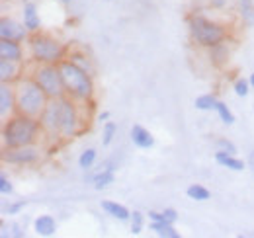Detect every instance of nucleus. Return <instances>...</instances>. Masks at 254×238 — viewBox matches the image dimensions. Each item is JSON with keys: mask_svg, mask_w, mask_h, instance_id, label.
Wrapping results in <instances>:
<instances>
[{"mask_svg": "<svg viewBox=\"0 0 254 238\" xmlns=\"http://www.w3.org/2000/svg\"><path fill=\"white\" fill-rule=\"evenodd\" d=\"M94 162H96V150L94 149H86L82 154H80V158H78V166H80L82 170L92 168Z\"/></svg>", "mask_w": 254, "mask_h": 238, "instance_id": "a878e982", "label": "nucleus"}, {"mask_svg": "<svg viewBox=\"0 0 254 238\" xmlns=\"http://www.w3.org/2000/svg\"><path fill=\"white\" fill-rule=\"evenodd\" d=\"M100 207L104 209L108 215H112L114 219H120V221H131V213L127 211V207L120 205V203H116V201H108V199H104V201L100 203Z\"/></svg>", "mask_w": 254, "mask_h": 238, "instance_id": "a211bd4d", "label": "nucleus"}, {"mask_svg": "<svg viewBox=\"0 0 254 238\" xmlns=\"http://www.w3.org/2000/svg\"><path fill=\"white\" fill-rule=\"evenodd\" d=\"M41 123L37 118L16 114L10 119H6L2 127V145L4 149H18V147H28L33 145L39 137Z\"/></svg>", "mask_w": 254, "mask_h": 238, "instance_id": "f257e3e1", "label": "nucleus"}, {"mask_svg": "<svg viewBox=\"0 0 254 238\" xmlns=\"http://www.w3.org/2000/svg\"><path fill=\"white\" fill-rule=\"evenodd\" d=\"M33 80L43 88L49 100H57L66 96L64 92L63 74L59 70V62H39L33 68Z\"/></svg>", "mask_w": 254, "mask_h": 238, "instance_id": "39448f33", "label": "nucleus"}, {"mask_svg": "<svg viewBox=\"0 0 254 238\" xmlns=\"http://www.w3.org/2000/svg\"><path fill=\"white\" fill-rule=\"evenodd\" d=\"M249 166H251V170L254 172V150L249 154Z\"/></svg>", "mask_w": 254, "mask_h": 238, "instance_id": "c9c22d12", "label": "nucleus"}, {"mask_svg": "<svg viewBox=\"0 0 254 238\" xmlns=\"http://www.w3.org/2000/svg\"><path fill=\"white\" fill-rule=\"evenodd\" d=\"M39 123H41V131L47 137L61 135V98L47 102L43 114L39 116Z\"/></svg>", "mask_w": 254, "mask_h": 238, "instance_id": "6e6552de", "label": "nucleus"}, {"mask_svg": "<svg viewBox=\"0 0 254 238\" xmlns=\"http://www.w3.org/2000/svg\"><path fill=\"white\" fill-rule=\"evenodd\" d=\"M20 62L22 60L0 59V82H14L20 76Z\"/></svg>", "mask_w": 254, "mask_h": 238, "instance_id": "4468645a", "label": "nucleus"}, {"mask_svg": "<svg viewBox=\"0 0 254 238\" xmlns=\"http://www.w3.org/2000/svg\"><path fill=\"white\" fill-rule=\"evenodd\" d=\"M116 129H118V125L114 121H106L104 123V133H102V145L104 147H110L112 145L114 135H116Z\"/></svg>", "mask_w": 254, "mask_h": 238, "instance_id": "5701e85b", "label": "nucleus"}, {"mask_svg": "<svg viewBox=\"0 0 254 238\" xmlns=\"http://www.w3.org/2000/svg\"><path fill=\"white\" fill-rule=\"evenodd\" d=\"M22 57H24V49H22L20 41H12V39H0V59L22 60Z\"/></svg>", "mask_w": 254, "mask_h": 238, "instance_id": "f8f14e48", "label": "nucleus"}, {"mask_svg": "<svg viewBox=\"0 0 254 238\" xmlns=\"http://www.w3.org/2000/svg\"><path fill=\"white\" fill-rule=\"evenodd\" d=\"M33 231L39 235V237H53L55 231H57V223L51 215H39L33 223Z\"/></svg>", "mask_w": 254, "mask_h": 238, "instance_id": "2eb2a0df", "label": "nucleus"}, {"mask_svg": "<svg viewBox=\"0 0 254 238\" xmlns=\"http://www.w3.org/2000/svg\"><path fill=\"white\" fill-rule=\"evenodd\" d=\"M106 2H110V0H106Z\"/></svg>", "mask_w": 254, "mask_h": 238, "instance_id": "ea45409f", "label": "nucleus"}, {"mask_svg": "<svg viewBox=\"0 0 254 238\" xmlns=\"http://www.w3.org/2000/svg\"><path fill=\"white\" fill-rule=\"evenodd\" d=\"M162 213H164V219H166V223H172V225L176 223V219H178V213H176L174 209H164Z\"/></svg>", "mask_w": 254, "mask_h": 238, "instance_id": "473e14b6", "label": "nucleus"}, {"mask_svg": "<svg viewBox=\"0 0 254 238\" xmlns=\"http://www.w3.org/2000/svg\"><path fill=\"white\" fill-rule=\"evenodd\" d=\"M215 160L221 164L223 168H229V170H235V172L245 170V162H243L241 158H237L235 154H229V152L217 150V152H215Z\"/></svg>", "mask_w": 254, "mask_h": 238, "instance_id": "dca6fc26", "label": "nucleus"}, {"mask_svg": "<svg viewBox=\"0 0 254 238\" xmlns=\"http://www.w3.org/2000/svg\"><path fill=\"white\" fill-rule=\"evenodd\" d=\"M151 231H155L162 238H180L178 231L172 227V223H159V221H151Z\"/></svg>", "mask_w": 254, "mask_h": 238, "instance_id": "aec40b11", "label": "nucleus"}, {"mask_svg": "<svg viewBox=\"0 0 254 238\" xmlns=\"http://www.w3.org/2000/svg\"><path fill=\"white\" fill-rule=\"evenodd\" d=\"M16 112V88L10 82L0 84V118L6 121L8 114Z\"/></svg>", "mask_w": 254, "mask_h": 238, "instance_id": "9b49d317", "label": "nucleus"}, {"mask_svg": "<svg viewBox=\"0 0 254 238\" xmlns=\"http://www.w3.org/2000/svg\"><path fill=\"white\" fill-rule=\"evenodd\" d=\"M92 183H94V189H104L108 187L110 183H114V170L110 168H100L92 176Z\"/></svg>", "mask_w": 254, "mask_h": 238, "instance_id": "6ab92c4d", "label": "nucleus"}, {"mask_svg": "<svg viewBox=\"0 0 254 238\" xmlns=\"http://www.w3.org/2000/svg\"><path fill=\"white\" fill-rule=\"evenodd\" d=\"M80 129V116L72 102V98L63 96L61 98V137L72 139Z\"/></svg>", "mask_w": 254, "mask_h": 238, "instance_id": "0eeeda50", "label": "nucleus"}, {"mask_svg": "<svg viewBox=\"0 0 254 238\" xmlns=\"http://www.w3.org/2000/svg\"><path fill=\"white\" fill-rule=\"evenodd\" d=\"M68 60H72L74 64H78L80 68H84L86 72H94V68H92V64H90V60L86 59V55H82V53H76V51H72L70 55H68Z\"/></svg>", "mask_w": 254, "mask_h": 238, "instance_id": "393cba45", "label": "nucleus"}, {"mask_svg": "<svg viewBox=\"0 0 254 238\" xmlns=\"http://www.w3.org/2000/svg\"><path fill=\"white\" fill-rule=\"evenodd\" d=\"M141 231H143V213L133 211L131 213V233L133 235H139Z\"/></svg>", "mask_w": 254, "mask_h": 238, "instance_id": "cd10ccee", "label": "nucleus"}, {"mask_svg": "<svg viewBox=\"0 0 254 238\" xmlns=\"http://www.w3.org/2000/svg\"><path fill=\"white\" fill-rule=\"evenodd\" d=\"M12 191H14V187H12L10 179L2 174V176H0V193H2V195H10Z\"/></svg>", "mask_w": 254, "mask_h": 238, "instance_id": "7c9ffc66", "label": "nucleus"}, {"mask_svg": "<svg viewBox=\"0 0 254 238\" xmlns=\"http://www.w3.org/2000/svg\"><path fill=\"white\" fill-rule=\"evenodd\" d=\"M235 94L237 96H241V98H245L247 94H249V88H251V82L249 80H245V78H239L237 82H235Z\"/></svg>", "mask_w": 254, "mask_h": 238, "instance_id": "c756f323", "label": "nucleus"}, {"mask_svg": "<svg viewBox=\"0 0 254 238\" xmlns=\"http://www.w3.org/2000/svg\"><path fill=\"white\" fill-rule=\"evenodd\" d=\"M30 53L35 62H61L64 55V47L51 35L33 33L30 37Z\"/></svg>", "mask_w": 254, "mask_h": 238, "instance_id": "423d86ee", "label": "nucleus"}, {"mask_svg": "<svg viewBox=\"0 0 254 238\" xmlns=\"http://www.w3.org/2000/svg\"><path fill=\"white\" fill-rule=\"evenodd\" d=\"M28 205V201L26 199H22V201H18V203H12V205H8L6 207V213H10V215H16V213H20V209H24Z\"/></svg>", "mask_w": 254, "mask_h": 238, "instance_id": "2f4dec72", "label": "nucleus"}, {"mask_svg": "<svg viewBox=\"0 0 254 238\" xmlns=\"http://www.w3.org/2000/svg\"><path fill=\"white\" fill-rule=\"evenodd\" d=\"M149 217H151V221L166 223V219H164V213H159V211H151V213H149Z\"/></svg>", "mask_w": 254, "mask_h": 238, "instance_id": "72a5a7b5", "label": "nucleus"}, {"mask_svg": "<svg viewBox=\"0 0 254 238\" xmlns=\"http://www.w3.org/2000/svg\"><path fill=\"white\" fill-rule=\"evenodd\" d=\"M211 60H213L215 64H223V62L227 60V51H225V45H223V43L211 47Z\"/></svg>", "mask_w": 254, "mask_h": 238, "instance_id": "bb28decb", "label": "nucleus"}, {"mask_svg": "<svg viewBox=\"0 0 254 238\" xmlns=\"http://www.w3.org/2000/svg\"><path fill=\"white\" fill-rule=\"evenodd\" d=\"M110 118V114L108 112H104V114H100V121H106V119Z\"/></svg>", "mask_w": 254, "mask_h": 238, "instance_id": "e433bc0d", "label": "nucleus"}, {"mask_svg": "<svg viewBox=\"0 0 254 238\" xmlns=\"http://www.w3.org/2000/svg\"><path fill=\"white\" fill-rule=\"evenodd\" d=\"M49 98L43 88L32 78H22L16 86V114L37 118L43 114Z\"/></svg>", "mask_w": 254, "mask_h": 238, "instance_id": "7ed1b4c3", "label": "nucleus"}, {"mask_svg": "<svg viewBox=\"0 0 254 238\" xmlns=\"http://www.w3.org/2000/svg\"><path fill=\"white\" fill-rule=\"evenodd\" d=\"M131 141L139 149H151L155 145V137L143 125H133L131 127Z\"/></svg>", "mask_w": 254, "mask_h": 238, "instance_id": "ddd939ff", "label": "nucleus"}, {"mask_svg": "<svg viewBox=\"0 0 254 238\" xmlns=\"http://www.w3.org/2000/svg\"><path fill=\"white\" fill-rule=\"evenodd\" d=\"M217 102H219V100H217L213 94H203V96H197V98H195V108H197L199 112H209V110H215Z\"/></svg>", "mask_w": 254, "mask_h": 238, "instance_id": "412c9836", "label": "nucleus"}, {"mask_svg": "<svg viewBox=\"0 0 254 238\" xmlns=\"http://www.w3.org/2000/svg\"><path fill=\"white\" fill-rule=\"evenodd\" d=\"M12 231H14V233H12L14 237H18V238H22V237H24V233L20 231V225H12Z\"/></svg>", "mask_w": 254, "mask_h": 238, "instance_id": "f704fd0d", "label": "nucleus"}, {"mask_svg": "<svg viewBox=\"0 0 254 238\" xmlns=\"http://www.w3.org/2000/svg\"><path fill=\"white\" fill-rule=\"evenodd\" d=\"M215 112H217V116H219V119H221L225 125H233V123H235V116L231 114V110H229V106H227V104L217 102Z\"/></svg>", "mask_w": 254, "mask_h": 238, "instance_id": "b1692460", "label": "nucleus"}, {"mask_svg": "<svg viewBox=\"0 0 254 238\" xmlns=\"http://www.w3.org/2000/svg\"><path fill=\"white\" fill-rule=\"evenodd\" d=\"M215 147H217V150H223V152H229V154H237V147L229 141V139H223V137H219L217 141H215Z\"/></svg>", "mask_w": 254, "mask_h": 238, "instance_id": "c85d7f7f", "label": "nucleus"}, {"mask_svg": "<svg viewBox=\"0 0 254 238\" xmlns=\"http://www.w3.org/2000/svg\"><path fill=\"white\" fill-rule=\"evenodd\" d=\"M24 26L28 28L30 33H37L39 26H41V20L37 16V8H35V4H32V2H28L24 6Z\"/></svg>", "mask_w": 254, "mask_h": 238, "instance_id": "f3484780", "label": "nucleus"}, {"mask_svg": "<svg viewBox=\"0 0 254 238\" xmlns=\"http://www.w3.org/2000/svg\"><path fill=\"white\" fill-rule=\"evenodd\" d=\"M188 28H190L191 39L201 47L219 45L227 37V31H225L221 24L211 22V20H207L203 16H191L188 20Z\"/></svg>", "mask_w": 254, "mask_h": 238, "instance_id": "20e7f679", "label": "nucleus"}, {"mask_svg": "<svg viewBox=\"0 0 254 238\" xmlns=\"http://www.w3.org/2000/svg\"><path fill=\"white\" fill-rule=\"evenodd\" d=\"M59 2H63V4H70L72 0H59Z\"/></svg>", "mask_w": 254, "mask_h": 238, "instance_id": "58836bf2", "label": "nucleus"}, {"mask_svg": "<svg viewBox=\"0 0 254 238\" xmlns=\"http://www.w3.org/2000/svg\"><path fill=\"white\" fill-rule=\"evenodd\" d=\"M188 197L193 199V201H207L209 199V189L207 187H203V185H199V183H191L190 187H188Z\"/></svg>", "mask_w": 254, "mask_h": 238, "instance_id": "4be33fe9", "label": "nucleus"}, {"mask_svg": "<svg viewBox=\"0 0 254 238\" xmlns=\"http://www.w3.org/2000/svg\"><path fill=\"white\" fill-rule=\"evenodd\" d=\"M28 28L24 24H18L12 18H2L0 20V39H12V41H24L28 37Z\"/></svg>", "mask_w": 254, "mask_h": 238, "instance_id": "9d476101", "label": "nucleus"}, {"mask_svg": "<svg viewBox=\"0 0 254 238\" xmlns=\"http://www.w3.org/2000/svg\"><path fill=\"white\" fill-rule=\"evenodd\" d=\"M59 70L63 74L64 92L68 98L78 100V102H86L92 98L94 84H92V74L86 72L84 68H80L78 64H74L72 60L63 59L59 62Z\"/></svg>", "mask_w": 254, "mask_h": 238, "instance_id": "f03ea898", "label": "nucleus"}, {"mask_svg": "<svg viewBox=\"0 0 254 238\" xmlns=\"http://www.w3.org/2000/svg\"><path fill=\"white\" fill-rule=\"evenodd\" d=\"M2 160L10 164H33L39 160V150L33 145L28 147H18V149H4Z\"/></svg>", "mask_w": 254, "mask_h": 238, "instance_id": "1a4fd4ad", "label": "nucleus"}, {"mask_svg": "<svg viewBox=\"0 0 254 238\" xmlns=\"http://www.w3.org/2000/svg\"><path fill=\"white\" fill-rule=\"evenodd\" d=\"M249 82H251V86H253V88H254V72H253V74H251V78H249Z\"/></svg>", "mask_w": 254, "mask_h": 238, "instance_id": "4c0bfd02", "label": "nucleus"}]
</instances>
